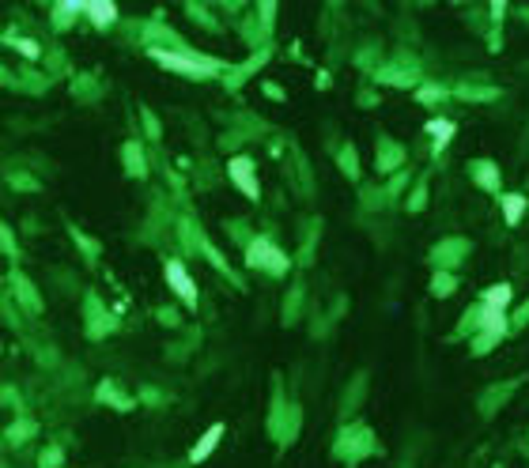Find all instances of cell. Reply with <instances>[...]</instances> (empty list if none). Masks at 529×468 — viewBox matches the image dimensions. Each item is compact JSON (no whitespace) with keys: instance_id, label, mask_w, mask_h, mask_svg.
<instances>
[{"instance_id":"cell-1","label":"cell","mask_w":529,"mask_h":468,"mask_svg":"<svg viewBox=\"0 0 529 468\" xmlns=\"http://www.w3.org/2000/svg\"><path fill=\"white\" fill-rule=\"evenodd\" d=\"M148 57L159 61L166 72H178V76H189V79H208L220 72L215 61H204L189 50H163V46H148Z\"/></svg>"},{"instance_id":"cell-2","label":"cell","mask_w":529,"mask_h":468,"mask_svg":"<svg viewBox=\"0 0 529 468\" xmlns=\"http://www.w3.org/2000/svg\"><path fill=\"white\" fill-rule=\"evenodd\" d=\"M163 276H166V287L186 302V310H197L200 306V287H197V280L189 276V269L178 261V257H166L163 261Z\"/></svg>"},{"instance_id":"cell-3","label":"cell","mask_w":529,"mask_h":468,"mask_svg":"<svg viewBox=\"0 0 529 468\" xmlns=\"http://www.w3.org/2000/svg\"><path fill=\"white\" fill-rule=\"evenodd\" d=\"M246 264H250V269H261V272H272V276H284L291 261L272 246V238H253L250 246H246Z\"/></svg>"},{"instance_id":"cell-4","label":"cell","mask_w":529,"mask_h":468,"mask_svg":"<svg viewBox=\"0 0 529 468\" xmlns=\"http://www.w3.org/2000/svg\"><path fill=\"white\" fill-rule=\"evenodd\" d=\"M227 174H231V182L238 185V189L246 193L250 200H258L261 197V185H258V174H253V159H246V155H235L227 163Z\"/></svg>"},{"instance_id":"cell-5","label":"cell","mask_w":529,"mask_h":468,"mask_svg":"<svg viewBox=\"0 0 529 468\" xmlns=\"http://www.w3.org/2000/svg\"><path fill=\"white\" fill-rule=\"evenodd\" d=\"M117 15H122V8H117L114 0H87L84 4V19L99 30H110L117 23Z\"/></svg>"},{"instance_id":"cell-6","label":"cell","mask_w":529,"mask_h":468,"mask_svg":"<svg viewBox=\"0 0 529 468\" xmlns=\"http://www.w3.org/2000/svg\"><path fill=\"white\" fill-rule=\"evenodd\" d=\"M223 431H227V427H223V423H212V427H208V431H204V434H200V438H197V446L189 449V465H204L208 457L215 454V446H220V442H223Z\"/></svg>"},{"instance_id":"cell-7","label":"cell","mask_w":529,"mask_h":468,"mask_svg":"<svg viewBox=\"0 0 529 468\" xmlns=\"http://www.w3.org/2000/svg\"><path fill=\"white\" fill-rule=\"evenodd\" d=\"M423 133L435 140V155H443V148L454 140V133H458V125L454 121H446V117H431L427 125H423Z\"/></svg>"},{"instance_id":"cell-8","label":"cell","mask_w":529,"mask_h":468,"mask_svg":"<svg viewBox=\"0 0 529 468\" xmlns=\"http://www.w3.org/2000/svg\"><path fill=\"white\" fill-rule=\"evenodd\" d=\"M526 208H529V200L522 193H507V197H503V220H507V227H518V223H522Z\"/></svg>"},{"instance_id":"cell-9","label":"cell","mask_w":529,"mask_h":468,"mask_svg":"<svg viewBox=\"0 0 529 468\" xmlns=\"http://www.w3.org/2000/svg\"><path fill=\"white\" fill-rule=\"evenodd\" d=\"M510 298H514L510 284H495V287H488V291L480 295V306H488V310H507Z\"/></svg>"},{"instance_id":"cell-10","label":"cell","mask_w":529,"mask_h":468,"mask_svg":"<svg viewBox=\"0 0 529 468\" xmlns=\"http://www.w3.org/2000/svg\"><path fill=\"white\" fill-rule=\"evenodd\" d=\"M84 4L87 0H61V4H53V27H68L72 19H79Z\"/></svg>"},{"instance_id":"cell-11","label":"cell","mask_w":529,"mask_h":468,"mask_svg":"<svg viewBox=\"0 0 529 468\" xmlns=\"http://www.w3.org/2000/svg\"><path fill=\"white\" fill-rule=\"evenodd\" d=\"M472 177H477V185H484L488 193H499V166H495V163H488V159H484V163H477V166H472Z\"/></svg>"},{"instance_id":"cell-12","label":"cell","mask_w":529,"mask_h":468,"mask_svg":"<svg viewBox=\"0 0 529 468\" xmlns=\"http://www.w3.org/2000/svg\"><path fill=\"white\" fill-rule=\"evenodd\" d=\"M99 400H102V404H114V408H133V400L125 397V393H117L110 382L99 385Z\"/></svg>"},{"instance_id":"cell-13","label":"cell","mask_w":529,"mask_h":468,"mask_svg":"<svg viewBox=\"0 0 529 468\" xmlns=\"http://www.w3.org/2000/svg\"><path fill=\"white\" fill-rule=\"evenodd\" d=\"M401 159H405V151H401V148L389 151V140H382V159H378L382 170H394V166H401Z\"/></svg>"},{"instance_id":"cell-14","label":"cell","mask_w":529,"mask_h":468,"mask_svg":"<svg viewBox=\"0 0 529 468\" xmlns=\"http://www.w3.org/2000/svg\"><path fill=\"white\" fill-rule=\"evenodd\" d=\"M454 287H458V280H454L450 272H439V276H435V284H431V291H435V295H450Z\"/></svg>"},{"instance_id":"cell-15","label":"cell","mask_w":529,"mask_h":468,"mask_svg":"<svg viewBox=\"0 0 529 468\" xmlns=\"http://www.w3.org/2000/svg\"><path fill=\"white\" fill-rule=\"evenodd\" d=\"M8 42H12L19 53H27V57H38V42H30V38H15V35H12Z\"/></svg>"},{"instance_id":"cell-16","label":"cell","mask_w":529,"mask_h":468,"mask_svg":"<svg viewBox=\"0 0 529 468\" xmlns=\"http://www.w3.org/2000/svg\"><path fill=\"white\" fill-rule=\"evenodd\" d=\"M439 95L443 91H435V87H420V102H439Z\"/></svg>"},{"instance_id":"cell-17","label":"cell","mask_w":529,"mask_h":468,"mask_svg":"<svg viewBox=\"0 0 529 468\" xmlns=\"http://www.w3.org/2000/svg\"><path fill=\"white\" fill-rule=\"evenodd\" d=\"M57 449H46V457H42V468H57Z\"/></svg>"},{"instance_id":"cell-18","label":"cell","mask_w":529,"mask_h":468,"mask_svg":"<svg viewBox=\"0 0 529 468\" xmlns=\"http://www.w3.org/2000/svg\"><path fill=\"white\" fill-rule=\"evenodd\" d=\"M503 12H507V4H503V0H495V4H492V19H503Z\"/></svg>"}]
</instances>
